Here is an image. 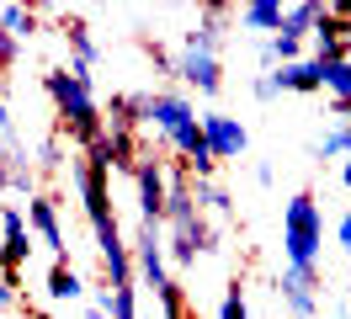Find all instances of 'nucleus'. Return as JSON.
<instances>
[{
    "instance_id": "obj_2",
    "label": "nucleus",
    "mask_w": 351,
    "mask_h": 319,
    "mask_svg": "<svg viewBox=\"0 0 351 319\" xmlns=\"http://www.w3.org/2000/svg\"><path fill=\"white\" fill-rule=\"evenodd\" d=\"M43 91H48V102H53L59 128H64L80 149L101 139V128H107V106L96 102V85H90L86 69L59 64V69H48V75H43Z\"/></svg>"
},
{
    "instance_id": "obj_16",
    "label": "nucleus",
    "mask_w": 351,
    "mask_h": 319,
    "mask_svg": "<svg viewBox=\"0 0 351 319\" xmlns=\"http://www.w3.org/2000/svg\"><path fill=\"white\" fill-rule=\"evenodd\" d=\"M319 16H325V5H319V0H298V5H287L282 32H287V38H314Z\"/></svg>"
},
{
    "instance_id": "obj_3",
    "label": "nucleus",
    "mask_w": 351,
    "mask_h": 319,
    "mask_svg": "<svg viewBox=\"0 0 351 319\" xmlns=\"http://www.w3.org/2000/svg\"><path fill=\"white\" fill-rule=\"evenodd\" d=\"M319 250H325L319 197H314V191H298V197H287V208H282V255H287L293 272H308V266H319Z\"/></svg>"
},
{
    "instance_id": "obj_17",
    "label": "nucleus",
    "mask_w": 351,
    "mask_h": 319,
    "mask_svg": "<svg viewBox=\"0 0 351 319\" xmlns=\"http://www.w3.org/2000/svg\"><path fill=\"white\" fill-rule=\"evenodd\" d=\"M314 154H319V160H346L351 154V117H335V123L325 128V139L314 144Z\"/></svg>"
},
{
    "instance_id": "obj_15",
    "label": "nucleus",
    "mask_w": 351,
    "mask_h": 319,
    "mask_svg": "<svg viewBox=\"0 0 351 319\" xmlns=\"http://www.w3.org/2000/svg\"><path fill=\"white\" fill-rule=\"evenodd\" d=\"M48 298H53V303H80V298H86V282H80V272H75L69 261H53V266H48Z\"/></svg>"
},
{
    "instance_id": "obj_18",
    "label": "nucleus",
    "mask_w": 351,
    "mask_h": 319,
    "mask_svg": "<svg viewBox=\"0 0 351 319\" xmlns=\"http://www.w3.org/2000/svg\"><path fill=\"white\" fill-rule=\"evenodd\" d=\"M38 16H43L38 5H0V32H11V38L22 43L27 32L38 27Z\"/></svg>"
},
{
    "instance_id": "obj_10",
    "label": "nucleus",
    "mask_w": 351,
    "mask_h": 319,
    "mask_svg": "<svg viewBox=\"0 0 351 319\" xmlns=\"http://www.w3.org/2000/svg\"><path fill=\"white\" fill-rule=\"evenodd\" d=\"M202 139L213 149V160H240L245 149H250V133H245L240 117H229V112H202Z\"/></svg>"
},
{
    "instance_id": "obj_22",
    "label": "nucleus",
    "mask_w": 351,
    "mask_h": 319,
    "mask_svg": "<svg viewBox=\"0 0 351 319\" xmlns=\"http://www.w3.org/2000/svg\"><path fill=\"white\" fill-rule=\"evenodd\" d=\"M250 91H256V102H271V96H282L271 75H256V80H250Z\"/></svg>"
},
{
    "instance_id": "obj_14",
    "label": "nucleus",
    "mask_w": 351,
    "mask_h": 319,
    "mask_svg": "<svg viewBox=\"0 0 351 319\" xmlns=\"http://www.w3.org/2000/svg\"><path fill=\"white\" fill-rule=\"evenodd\" d=\"M282 21H287L282 0H250V5H240V27H245V32H266V38H277Z\"/></svg>"
},
{
    "instance_id": "obj_13",
    "label": "nucleus",
    "mask_w": 351,
    "mask_h": 319,
    "mask_svg": "<svg viewBox=\"0 0 351 319\" xmlns=\"http://www.w3.org/2000/svg\"><path fill=\"white\" fill-rule=\"evenodd\" d=\"M64 43H69V64L90 75L96 59H101V48H96V38H90V21L86 16H64Z\"/></svg>"
},
{
    "instance_id": "obj_9",
    "label": "nucleus",
    "mask_w": 351,
    "mask_h": 319,
    "mask_svg": "<svg viewBox=\"0 0 351 319\" xmlns=\"http://www.w3.org/2000/svg\"><path fill=\"white\" fill-rule=\"evenodd\" d=\"M277 298L293 319H319V266H308V272L287 266L282 282H277Z\"/></svg>"
},
{
    "instance_id": "obj_23",
    "label": "nucleus",
    "mask_w": 351,
    "mask_h": 319,
    "mask_svg": "<svg viewBox=\"0 0 351 319\" xmlns=\"http://www.w3.org/2000/svg\"><path fill=\"white\" fill-rule=\"evenodd\" d=\"M325 11H330V16H335V21H341V27L351 32V0H335V5H325Z\"/></svg>"
},
{
    "instance_id": "obj_24",
    "label": "nucleus",
    "mask_w": 351,
    "mask_h": 319,
    "mask_svg": "<svg viewBox=\"0 0 351 319\" xmlns=\"http://www.w3.org/2000/svg\"><path fill=\"white\" fill-rule=\"evenodd\" d=\"M11 187H16V181H11V154L0 149V191H11Z\"/></svg>"
},
{
    "instance_id": "obj_8",
    "label": "nucleus",
    "mask_w": 351,
    "mask_h": 319,
    "mask_svg": "<svg viewBox=\"0 0 351 319\" xmlns=\"http://www.w3.org/2000/svg\"><path fill=\"white\" fill-rule=\"evenodd\" d=\"M27 224L38 234V245H48L53 261H69V239H64V218H59V202L43 197V191H32L27 197Z\"/></svg>"
},
{
    "instance_id": "obj_7",
    "label": "nucleus",
    "mask_w": 351,
    "mask_h": 319,
    "mask_svg": "<svg viewBox=\"0 0 351 319\" xmlns=\"http://www.w3.org/2000/svg\"><path fill=\"white\" fill-rule=\"evenodd\" d=\"M32 224H27L22 208H0V272H5V282L16 287V272L27 266V255H32Z\"/></svg>"
},
{
    "instance_id": "obj_26",
    "label": "nucleus",
    "mask_w": 351,
    "mask_h": 319,
    "mask_svg": "<svg viewBox=\"0 0 351 319\" xmlns=\"http://www.w3.org/2000/svg\"><path fill=\"white\" fill-rule=\"evenodd\" d=\"M11 303V282H5V272H0V309Z\"/></svg>"
},
{
    "instance_id": "obj_20",
    "label": "nucleus",
    "mask_w": 351,
    "mask_h": 319,
    "mask_svg": "<svg viewBox=\"0 0 351 319\" xmlns=\"http://www.w3.org/2000/svg\"><path fill=\"white\" fill-rule=\"evenodd\" d=\"M219 319H250V303H245V287L234 282L229 293H223V303H219Z\"/></svg>"
},
{
    "instance_id": "obj_4",
    "label": "nucleus",
    "mask_w": 351,
    "mask_h": 319,
    "mask_svg": "<svg viewBox=\"0 0 351 319\" xmlns=\"http://www.w3.org/2000/svg\"><path fill=\"white\" fill-rule=\"evenodd\" d=\"M133 266L144 276V287H154V298H165L171 287H181L171 276V255H165V229H160V224H138V229H133Z\"/></svg>"
},
{
    "instance_id": "obj_11",
    "label": "nucleus",
    "mask_w": 351,
    "mask_h": 319,
    "mask_svg": "<svg viewBox=\"0 0 351 319\" xmlns=\"http://www.w3.org/2000/svg\"><path fill=\"white\" fill-rule=\"evenodd\" d=\"M271 80H277V91H287V96H314V91H325V64L308 54V59H298V64L271 69Z\"/></svg>"
},
{
    "instance_id": "obj_21",
    "label": "nucleus",
    "mask_w": 351,
    "mask_h": 319,
    "mask_svg": "<svg viewBox=\"0 0 351 319\" xmlns=\"http://www.w3.org/2000/svg\"><path fill=\"white\" fill-rule=\"evenodd\" d=\"M16 59H22V43L11 32H0V69H16Z\"/></svg>"
},
{
    "instance_id": "obj_27",
    "label": "nucleus",
    "mask_w": 351,
    "mask_h": 319,
    "mask_svg": "<svg viewBox=\"0 0 351 319\" xmlns=\"http://www.w3.org/2000/svg\"><path fill=\"white\" fill-rule=\"evenodd\" d=\"M341 187H351V154L341 160Z\"/></svg>"
},
{
    "instance_id": "obj_5",
    "label": "nucleus",
    "mask_w": 351,
    "mask_h": 319,
    "mask_svg": "<svg viewBox=\"0 0 351 319\" xmlns=\"http://www.w3.org/2000/svg\"><path fill=\"white\" fill-rule=\"evenodd\" d=\"M133 197H138V224H160L165 229V202H171V160L144 154L133 170Z\"/></svg>"
},
{
    "instance_id": "obj_6",
    "label": "nucleus",
    "mask_w": 351,
    "mask_h": 319,
    "mask_svg": "<svg viewBox=\"0 0 351 319\" xmlns=\"http://www.w3.org/2000/svg\"><path fill=\"white\" fill-rule=\"evenodd\" d=\"M176 80L186 85V91H197V96H219L223 91V64L213 48H197V43H181V54H176Z\"/></svg>"
},
{
    "instance_id": "obj_12",
    "label": "nucleus",
    "mask_w": 351,
    "mask_h": 319,
    "mask_svg": "<svg viewBox=\"0 0 351 319\" xmlns=\"http://www.w3.org/2000/svg\"><path fill=\"white\" fill-rule=\"evenodd\" d=\"M314 59L319 64H341V59H351V32L341 27V21L330 16H319V27H314Z\"/></svg>"
},
{
    "instance_id": "obj_1",
    "label": "nucleus",
    "mask_w": 351,
    "mask_h": 319,
    "mask_svg": "<svg viewBox=\"0 0 351 319\" xmlns=\"http://www.w3.org/2000/svg\"><path fill=\"white\" fill-rule=\"evenodd\" d=\"M138 128H149L154 139H160V149L176 154L197 181H213L219 160H213V149L202 139L197 106L186 102L181 91H144V96H138Z\"/></svg>"
},
{
    "instance_id": "obj_25",
    "label": "nucleus",
    "mask_w": 351,
    "mask_h": 319,
    "mask_svg": "<svg viewBox=\"0 0 351 319\" xmlns=\"http://www.w3.org/2000/svg\"><path fill=\"white\" fill-rule=\"evenodd\" d=\"M335 239H341V245H346V255H351V213L341 218V224H335Z\"/></svg>"
},
{
    "instance_id": "obj_19",
    "label": "nucleus",
    "mask_w": 351,
    "mask_h": 319,
    "mask_svg": "<svg viewBox=\"0 0 351 319\" xmlns=\"http://www.w3.org/2000/svg\"><path fill=\"white\" fill-rule=\"evenodd\" d=\"M192 191H197V208L202 213H219V218L234 213V202H229V191H223L219 181H192Z\"/></svg>"
}]
</instances>
